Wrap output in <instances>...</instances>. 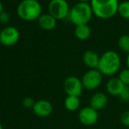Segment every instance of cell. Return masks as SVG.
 Listing matches in <instances>:
<instances>
[{
    "mask_svg": "<svg viewBox=\"0 0 129 129\" xmlns=\"http://www.w3.org/2000/svg\"><path fill=\"white\" fill-rule=\"evenodd\" d=\"M121 66V59L119 54L113 50H108L100 55L98 70L103 76L112 77L119 72Z\"/></svg>",
    "mask_w": 129,
    "mask_h": 129,
    "instance_id": "6da1fadb",
    "label": "cell"
},
{
    "mask_svg": "<svg viewBox=\"0 0 129 129\" xmlns=\"http://www.w3.org/2000/svg\"><path fill=\"white\" fill-rule=\"evenodd\" d=\"M93 14L101 19H109L118 13L119 0H91L90 2Z\"/></svg>",
    "mask_w": 129,
    "mask_h": 129,
    "instance_id": "7a4b0ae2",
    "label": "cell"
},
{
    "mask_svg": "<svg viewBox=\"0 0 129 129\" xmlns=\"http://www.w3.org/2000/svg\"><path fill=\"white\" fill-rule=\"evenodd\" d=\"M42 7L38 0H22L17 7V15L25 21H34L41 16Z\"/></svg>",
    "mask_w": 129,
    "mask_h": 129,
    "instance_id": "3957f363",
    "label": "cell"
},
{
    "mask_svg": "<svg viewBox=\"0 0 129 129\" xmlns=\"http://www.w3.org/2000/svg\"><path fill=\"white\" fill-rule=\"evenodd\" d=\"M93 15L90 3L78 2L72 6V8H70L69 18L70 21L77 26L81 25H88Z\"/></svg>",
    "mask_w": 129,
    "mask_h": 129,
    "instance_id": "277c9868",
    "label": "cell"
},
{
    "mask_svg": "<svg viewBox=\"0 0 129 129\" xmlns=\"http://www.w3.org/2000/svg\"><path fill=\"white\" fill-rule=\"evenodd\" d=\"M70 12L67 0H51L48 4V13L57 20L69 17Z\"/></svg>",
    "mask_w": 129,
    "mask_h": 129,
    "instance_id": "5b68a950",
    "label": "cell"
},
{
    "mask_svg": "<svg viewBox=\"0 0 129 129\" xmlns=\"http://www.w3.org/2000/svg\"><path fill=\"white\" fill-rule=\"evenodd\" d=\"M83 88L87 90H95L101 85L103 82V75L98 69L89 70L82 77Z\"/></svg>",
    "mask_w": 129,
    "mask_h": 129,
    "instance_id": "8992f818",
    "label": "cell"
},
{
    "mask_svg": "<svg viewBox=\"0 0 129 129\" xmlns=\"http://www.w3.org/2000/svg\"><path fill=\"white\" fill-rule=\"evenodd\" d=\"M63 88L67 96H74L78 98H80L84 90L82 80L75 76H70L65 79Z\"/></svg>",
    "mask_w": 129,
    "mask_h": 129,
    "instance_id": "52a82bcc",
    "label": "cell"
},
{
    "mask_svg": "<svg viewBox=\"0 0 129 129\" xmlns=\"http://www.w3.org/2000/svg\"><path fill=\"white\" fill-rule=\"evenodd\" d=\"M99 118V112L93 109L92 107H90V105L83 107L78 112V120L83 126H93L98 122Z\"/></svg>",
    "mask_w": 129,
    "mask_h": 129,
    "instance_id": "ba28073f",
    "label": "cell"
},
{
    "mask_svg": "<svg viewBox=\"0 0 129 129\" xmlns=\"http://www.w3.org/2000/svg\"><path fill=\"white\" fill-rule=\"evenodd\" d=\"M20 34L14 26H5L0 32V43L5 47L15 45L19 41Z\"/></svg>",
    "mask_w": 129,
    "mask_h": 129,
    "instance_id": "9c48e42d",
    "label": "cell"
},
{
    "mask_svg": "<svg viewBox=\"0 0 129 129\" xmlns=\"http://www.w3.org/2000/svg\"><path fill=\"white\" fill-rule=\"evenodd\" d=\"M34 114L38 117L46 118L48 117L53 112V105L48 100L46 99H40L36 101L33 108Z\"/></svg>",
    "mask_w": 129,
    "mask_h": 129,
    "instance_id": "30bf717a",
    "label": "cell"
},
{
    "mask_svg": "<svg viewBox=\"0 0 129 129\" xmlns=\"http://www.w3.org/2000/svg\"><path fill=\"white\" fill-rule=\"evenodd\" d=\"M126 85H125L118 77H112L105 84V89L108 94L115 97H119Z\"/></svg>",
    "mask_w": 129,
    "mask_h": 129,
    "instance_id": "8fae6325",
    "label": "cell"
},
{
    "mask_svg": "<svg viewBox=\"0 0 129 129\" xmlns=\"http://www.w3.org/2000/svg\"><path fill=\"white\" fill-rule=\"evenodd\" d=\"M108 103V97L105 93L101 91L96 92L90 99V106L96 111H101L106 106Z\"/></svg>",
    "mask_w": 129,
    "mask_h": 129,
    "instance_id": "7c38bea8",
    "label": "cell"
},
{
    "mask_svg": "<svg viewBox=\"0 0 129 129\" xmlns=\"http://www.w3.org/2000/svg\"><path fill=\"white\" fill-rule=\"evenodd\" d=\"M100 56L97 52L93 50H87L83 54V62L86 67L90 70H95L98 69L99 63Z\"/></svg>",
    "mask_w": 129,
    "mask_h": 129,
    "instance_id": "4fadbf2b",
    "label": "cell"
},
{
    "mask_svg": "<svg viewBox=\"0 0 129 129\" xmlns=\"http://www.w3.org/2000/svg\"><path fill=\"white\" fill-rule=\"evenodd\" d=\"M38 23H39V26L42 29L47 31H50L53 30L56 26L57 19H54L49 13H45L41 14V17L38 19Z\"/></svg>",
    "mask_w": 129,
    "mask_h": 129,
    "instance_id": "5bb4252c",
    "label": "cell"
},
{
    "mask_svg": "<svg viewBox=\"0 0 129 129\" xmlns=\"http://www.w3.org/2000/svg\"><path fill=\"white\" fill-rule=\"evenodd\" d=\"M75 35L80 41H86L91 35V29L89 25L77 26L75 28Z\"/></svg>",
    "mask_w": 129,
    "mask_h": 129,
    "instance_id": "9a60e30c",
    "label": "cell"
},
{
    "mask_svg": "<svg viewBox=\"0 0 129 129\" xmlns=\"http://www.w3.org/2000/svg\"><path fill=\"white\" fill-rule=\"evenodd\" d=\"M81 102L80 99L78 97L74 96H67V98L64 100V106L70 112H76L79 109Z\"/></svg>",
    "mask_w": 129,
    "mask_h": 129,
    "instance_id": "2e32d148",
    "label": "cell"
},
{
    "mask_svg": "<svg viewBox=\"0 0 129 129\" xmlns=\"http://www.w3.org/2000/svg\"><path fill=\"white\" fill-rule=\"evenodd\" d=\"M118 14L125 19H129V0L119 3L118 8Z\"/></svg>",
    "mask_w": 129,
    "mask_h": 129,
    "instance_id": "e0dca14e",
    "label": "cell"
},
{
    "mask_svg": "<svg viewBox=\"0 0 129 129\" xmlns=\"http://www.w3.org/2000/svg\"><path fill=\"white\" fill-rule=\"evenodd\" d=\"M118 46L123 52L129 54V35L123 34L118 40Z\"/></svg>",
    "mask_w": 129,
    "mask_h": 129,
    "instance_id": "ac0fdd59",
    "label": "cell"
},
{
    "mask_svg": "<svg viewBox=\"0 0 129 129\" xmlns=\"http://www.w3.org/2000/svg\"><path fill=\"white\" fill-rule=\"evenodd\" d=\"M118 78L126 86H129V69H123L119 72Z\"/></svg>",
    "mask_w": 129,
    "mask_h": 129,
    "instance_id": "d6986e66",
    "label": "cell"
},
{
    "mask_svg": "<svg viewBox=\"0 0 129 129\" xmlns=\"http://www.w3.org/2000/svg\"><path fill=\"white\" fill-rule=\"evenodd\" d=\"M34 104H35V101L34 100V99L31 97H26L23 99L22 101V105L25 108H27V109H31V108H34Z\"/></svg>",
    "mask_w": 129,
    "mask_h": 129,
    "instance_id": "ffe728a7",
    "label": "cell"
},
{
    "mask_svg": "<svg viewBox=\"0 0 129 129\" xmlns=\"http://www.w3.org/2000/svg\"><path fill=\"white\" fill-rule=\"evenodd\" d=\"M120 122L123 126L129 127V110L124 112L120 116Z\"/></svg>",
    "mask_w": 129,
    "mask_h": 129,
    "instance_id": "44dd1931",
    "label": "cell"
},
{
    "mask_svg": "<svg viewBox=\"0 0 129 129\" xmlns=\"http://www.w3.org/2000/svg\"><path fill=\"white\" fill-rule=\"evenodd\" d=\"M119 98L124 102H129V86H126L125 90Z\"/></svg>",
    "mask_w": 129,
    "mask_h": 129,
    "instance_id": "7402d4cb",
    "label": "cell"
},
{
    "mask_svg": "<svg viewBox=\"0 0 129 129\" xmlns=\"http://www.w3.org/2000/svg\"><path fill=\"white\" fill-rule=\"evenodd\" d=\"M10 20V15L6 12L4 11L2 13H0V23L2 24H7Z\"/></svg>",
    "mask_w": 129,
    "mask_h": 129,
    "instance_id": "603a6c76",
    "label": "cell"
},
{
    "mask_svg": "<svg viewBox=\"0 0 129 129\" xmlns=\"http://www.w3.org/2000/svg\"><path fill=\"white\" fill-rule=\"evenodd\" d=\"M126 67H127V69H129V54H127V55H126Z\"/></svg>",
    "mask_w": 129,
    "mask_h": 129,
    "instance_id": "cb8c5ba5",
    "label": "cell"
},
{
    "mask_svg": "<svg viewBox=\"0 0 129 129\" xmlns=\"http://www.w3.org/2000/svg\"><path fill=\"white\" fill-rule=\"evenodd\" d=\"M3 12H4V6H3V4H2V2L0 1V13H2Z\"/></svg>",
    "mask_w": 129,
    "mask_h": 129,
    "instance_id": "d4e9b609",
    "label": "cell"
},
{
    "mask_svg": "<svg viewBox=\"0 0 129 129\" xmlns=\"http://www.w3.org/2000/svg\"><path fill=\"white\" fill-rule=\"evenodd\" d=\"M79 2H83V3H90L91 0H78Z\"/></svg>",
    "mask_w": 129,
    "mask_h": 129,
    "instance_id": "484cf974",
    "label": "cell"
},
{
    "mask_svg": "<svg viewBox=\"0 0 129 129\" xmlns=\"http://www.w3.org/2000/svg\"><path fill=\"white\" fill-rule=\"evenodd\" d=\"M0 129H3V126H2L1 123H0Z\"/></svg>",
    "mask_w": 129,
    "mask_h": 129,
    "instance_id": "4316f807",
    "label": "cell"
}]
</instances>
